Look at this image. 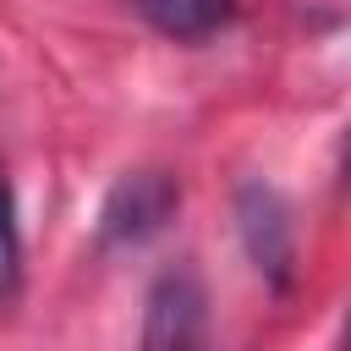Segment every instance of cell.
<instances>
[{"instance_id":"cell-6","label":"cell","mask_w":351,"mask_h":351,"mask_svg":"<svg viewBox=\"0 0 351 351\" xmlns=\"http://www.w3.org/2000/svg\"><path fill=\"white\" fill-rule=\"evenodd\" d=\"M340 176H346V186H351V137H346V159H340Z\"/></svg>"},{"instance_id":"cell-5","label":"cell","mask_w":351,"mask_h":351,"mask_svg":"<svg viewBox=\"0 0 351 351\" xmlns=\"http://www.w3.org/2000/svg\"><path fill=\"white\" fill-rule=\"evenodd\" d=\"M22 285V230H16V197L0 170V302H11Z\"/></svg>"},{"instance_id":"cell-7","label":"cell","mask_w":351,"mask_h":351,"mask_svg":"<svg viewBox=\"0 0 351 351\" xmlns=\"http://www.w3.org/2000/svg\"><path fill=\"white\" fill-rule=\"evenodd\" d=\"M346 351H351V329H346Z\"/></svg>"},{"instance_id":"cell-3","label":"cell","mask_w":351,"mask_h":351,"mask_svg":"<svg viewBox=\"0 0 351 351\" xmlns=\"http://www.w3.org/2000/svg\"><path fill=\"white\" fill-rule=\"evenodd\" d=\"M236 230H241V247H247L252 269L274 291H285L291 269H296V230H291L285 197L269 181H241V192H236Z\"/></svg>"},{"instance_id":"cell-2","label":"cell","mask_w":351,"mask_h":351,"mask_svg":"<svg viewBox=\"0 0 351 351\" xmlns=\"http://www.w3.org/2000/svg\"><path fill=\"white\" fill-rule=\"evenodd\" d=\"M137 351H214L208 340V291L192 263H170L148 285Z\"/></svg>"},{"instance_id":"cell-4","label":"cell","mask_w":351,"mask_h":351,"mask_svg":"<svg viewBox=\"0 0 351 351\" xmlns=\"http://www.w3.org/2000/svg\"><path fill=\"white\" fill-rule=\"evenodd\" d=\"M132 11H137L154 33H165V38H176V44L214 38L219 27L236 22V0H132Z\"/></svg>"},{"instance_id":"cell-1","label":"cell","mask_w":351,"mask_h":351,"mask_svg":"<svg viewBox=\"0 0 351 351\" xmlns=\"http://www.w3.org/2000/svg\"><path fill=\"white\" fill-rule=\"evenodd\" d=\"M176 208H181V186H176L170 170H126L99 203L93 241H99V252L143 247L176 219Z\"/></svg>"}]
</instances>
